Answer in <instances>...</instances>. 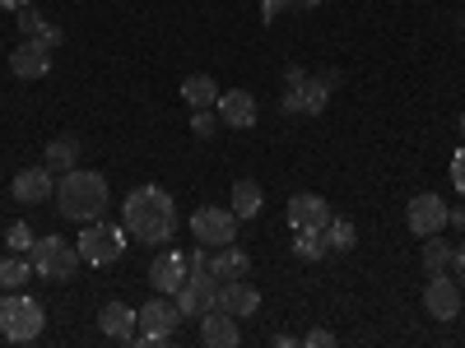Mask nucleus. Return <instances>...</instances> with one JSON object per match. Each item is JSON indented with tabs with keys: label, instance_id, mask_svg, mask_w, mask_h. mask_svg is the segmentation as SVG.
<instances>
[{
	"label": "nucleus",
	"instance_id": "obj_1",
	"mask_svg": "<svg viewBox=\"0 0 465 348\" xmlns=\"http://www.w3.org/2000/svg\"><path fill=\"white\" fill-rule=\"evenodd\" d=\"M122 223L135 242L144 246H163L177 232V205L163 186H135L126 205H122Z\"/></svg>",
	"mask_w": 465,
	"mask_h": 348
},
{
	"label": "nucleus",
	"instance_id": "obj_2",
	"mask_svg": "<svg viewBox=\"0 0 465 348\" xmlns=\"http://www.w3.org/2000/svg\"><path fill=\"white\" fill-rule=\"evenodd\" d=\"M56 209H61V218H70V223H94V218H103L107 214V177L103 172H89V168H70V172H61V181H56Z\"/></svg>",
	"mask_w": 465,
	"mask_h": 348
},
{
	"label": "nucleus",
	"instance_id": "obj_3",
	"mask_svg": "<svg viewBox=\"0 0 465 348\" xmlns=\"http://www.w3.org/2000/svg\"><path fill=\"white\" fill-rule=\"evenodd\" d=\"M177 325H182V312L168 293H153L144 306H135V343H144V348L168 343L177 334Z\"/></svg>",
	"mask_w": 465,
	"mask_h": 348
},
{
	"label": "nucleus",
	"instance_id": "obj_4",
	"mask_svg": "<svg viewBox=\"0 0 465 348\" xmlns=\"http://www.w3.org/2000/svg\"><path fill=\"white\" fill-rule=\"evenodd\" d=\"M28 260H33V269H37V279H52V284H65V279H74L80 275V246L74 242H65V237H37L33 242V251H28Z\"/></svg>",
	"mask_w": 465,
	"mask_h": 348
},
{
	"label": "nucleus",
	"instance_id": "obj_5",
	"mask_svg": "<svg viewBox=\"0 0 465 348\" xmlns=\"http://www.w3.org/2000/svg\"><path fill=\"white\" fill-rule=\"evenodd\" d=\"M126 223L116 227V223H103V218H94V223H84V232H80V260L84 265H116L122 260V251H126Z\"/></svg>",
	"mask_w": 465,
	"mask_h": 348
},
{
	"label": "nucleus",
	"instance_id": "obj_6",
	"mask_svg": "<svg viewBox=\"0 0 465 348\" xmlns=\"http://www.w3.org/2000/svg\"><path fill=\"white\" fill-rule=\"evenodd\" d=\"M219 288H223V284L210 275V269H196V275H186V284L173 293L182 321H196V316L214 312V306H219Z\"/></svg>",
	"mask_w": 465,
	"mask_h": 348
},
{
	"label": "nucleus",
	"instance_id": "obj_7",
	"mask_svg": "<svg viewBox=\"0 0 465 348\" xmlns=\"http://www.w3.org/2000/svg\"><path fill=\"white\" fill-rule=\"evenodd\" d=\"M238 214L232 209H219V205H201L196 214H191V237H196L201 246H228L232 237H238Z\"/></svg>",
	"mask_w": 465,
	"mask_h": 348
},
{
	"label": "nucleus",
	"instance_id": "obj_8",
	"mask_svg": "<svg viewBox=\"0 0 465 348\" xmlns=\"http://www.w3.org/2000/svg\"><path fill=\"white\" fill-rule=\"evenodd\" d=\"M284 214H289V227H293V232H326V223L335 218V214H331V200L317 196V190H298Z\"/></svg>",
	"mask_w": 465,
	"mask_h": 348
},
{
	"label": "nucleus",
	"instance_id": "obj_9",
	"mask_svg": "<svg viewBox=\"0 0 465 348\" xmlns=\"http://www.w3.org/2000/svg\"><path fill=\"white\" fill-rule=\"evenodd\" d=\"M405 223H410L414 237H433V232L447 227V200L433 196V190H423V196H414L405 205Z\"/></svg>",
	"mask_w": 465,
	"mask_h": 348
},
{
	"label": "nucleus",
	"instance_id": "obj_10",
	"mask_svg": "<svg viewBox=\"0 0 465 348\" xmlns=\"http://www.w3.org/2000/svg\"><path fill=\"white\" fill-rule=\"evenodd\" d=\"M460 284L451 275H433L429 288H423V312H429L433 321H456L460 316Z\"/></svg>",
	"mask_w": 465,
	"mask_h": 348
},
{
	"label": "nucleus",
	"instance_id": "obj_11",
	"mask_svg": "<svg viewBox=\"0 0 465 348\" xmlns=\"http://www.w3.org/2000/svg\"><path fill=\"white\" fill-rule=\"evenodd\" d=\"M10 74L15 80H47L52 74V47H43L37 37H24L10 52Z\"/></svg>",
	"mask_w": 465,
	"mask_h": 348
},
{
	"label": "nucleus",
	"instance_id": "obj_12",
	"mask_svg": "<svg viewBox=\"0 0 465 348\" xmlns=\"http://www.w3.org/2000/svg\"><path fill=\"white\" fill-rule=\"evenodd\" d=\"M186 275H191V269H186V251H159V256H153V265H149V288L173 297L186 284Z\"/></svg>",
	"mask_w": 465,
	"mask_h": 348
},
{
	"label": "nucleus",
	"instance_id": "obj_13",
	"mask_svg": "<svg viewBox=\"0 0 465 348\" xmlns=\"http://www.w3.org/2000/svg\"><path fill=\"white\" fill-rule=\"evenodd\" d=\"M10 196H15L19 205H43V200L56 196V177H52L47 168H24V172H15V181H10Z\"/></svg>",
	"mask_w": 465,
	"mask_h": 348
},
{
	"label": "nucleus",
	"instance_id": "obj_14",
	"mask_svg": "<svg viewBox=\"0 0 465 348\" xmlns=\"http://www.w3.org/2000/svg\"><path fill=\"white\" fill-rule=\"evenodd\" d=\"M214 111H219V121L232 126V130H252L256 126V98L247 89H223Z\"/></svg>",
	"mask_w": 465,
	"mask_h": 348
},
{
	"label": "nucleus",
	"instance_id": "obj_15",
	"mask_svg": "<svg viewBox=\"0 0 465 348\" xmlns=\"http://www.w3.org/2000/svg\"><path fill=\"white\" fill-rule=\"evenodd\" d=\"M201 343L205 348H238L242 343V330H238V316H228L223 306L201 316Z\"/></svg>",
	"mask_w": 465,
	"mask_h": 348
},
{
	"label": "nucleus",
	"instance_id": "obj_16",
	"mask_svg": "<svg viewBox=\"0 0 465 348\" xmlns=\"http://www.w3.org/2000/svg\"><path fill=\"white\" fill-rule=\"evenodd\" d=\"M43 325H47V312H43V302H33V297L24 293V302H19L15 321L5 325V339H10V343H33L37 334H43Z\"/></svg>",
	"mask_w": 465,
	"mask_h": 348
},
{
	"label": "nucleus",
	"instance_id": "obj_17",
	"mask_svg": "<svg viewBox=\"0 0 465 348\" xmlns=\"http://www.w3.org/2000/svg\"><path fill=\"white\" fill-rule=\"evenodd\" d=\"M219 306H223L228 316L247 321V316H256V312H261V293H256L247 279H228V284L219 288Z\"/></svg>",
	"mask_w": 465,
	"mask_h": 348
},
{
	"label": "nucleus",
	"instance_id": "obj_18",
	"mask_svg": "<svg viewBox=\"0 0 465 348\" xmlns=\"http://www.w3.org/2000/svg\"><path fill=\"white\" fill-rule=\"evenodd\" d=\"M210 275H214L219 284H228V279H242V275H252V256H247L238 242L214 246V256H210Z\"/></svg>",
	"mask_w": 465,
	"mask_h": 348
},
{
	"label": "nucleus",
	"instance_id": "obj_19",
	"mask_svg": "<svg viewBox=\"0 0 465 348\" xmlns=\"http://www.w3.org/2000/svg\"><path fill=\"white\" fill-rule=\"evenodd\" d=\"M98 330H103L107 339L131 343V339H135V306H126V302H107L103 312H98Z\"/></svg>",
	"mask_w": 465,
	"mask_h": 348
},
{
	"label": "nucleus",
	"instance_id": "obj_20",
	"mask_svg": "<svg viewBox=\"0 0 465 348\" xmlns=\"http://www.w3.org/2000/svg\"><path fill=\"white\" fill-rule=\"evenodd\" d=\"M80 140H74V135H56L52 144H47V153H43V168L52 172V177H61V172H70L74 163H80Z\"/></svg>",
	"mask_w": 465,
	"mask_h": 348
},
{
	"label": "nucleus",
	"instance_id": "obj_21",
	"mask_svg": "<svg viewBox=\"0 0 465 348\" xmlns=\"http://www.w3.org/2000/svg\"><path fill=\"white\" fill-rule=\"evenodd\" d=\"M232 205V214H238V218H256L261 214V205H265V190L252 181V177H242V181H232V196H228Z\"/></svg>",
	"mask_w": 465,
	"mask_h": 348
},
{
	"label": "nucleus",
	"instance_id": "obj_22",
	"mask_svg": "<svg viewBox=\"0 0 465 348\" xmlns=\"http://www.w3.org/2000/svg\"><path fill=\"white\" fill-rule=\"evenodd\" d=\"M451 260H456V246L447 237H423V275H451Z\"/></svg>",
	"mask_w": 465,
	"mask_h": 348
},
{
	"label": "nucleus",
	"instance_id": "obj_23",
	"mask_svg": "<svg viewBox=\"0 0 465 348\" xmlns=\"http://www.w3.org/2000/svg\"><path fill=\"white\" fill-rule=\"evenodd\" d=\"M219 93H223V89L210 80V74H186V80H182V98H186L191 107H214Z\"/></svg>",
	"mask_w": 465,
	"mask_h": 348
},
{
	"label": "nucleus",
	"instance_id": "obj_24",
	"mask_svg": "<svg viewBox=\"0 0 465 348\" xmlns=\"http://www.w3.org/2000/svg\"><path fill=\"white\" fill-rule=\"evenodd\" d=\"M37 275V269H33V260H24V256H5V260H0V288H10V293H19L28 279Z\"/></svg>",
	"mask_w": 465,
	"mask_h": 348
},
{
	"label": "nucleus",
	"instance_id": "obj_25",
	"mask_svg": "<svg viewBox=\"0 0 465 348\" xmlns=\"http://www.w3.org/2000/svg\"><path fill=\"white\" fill-rule=\"evenodd\" d=\"M326 102H331V84L322 80V74H317V80L307 74V80H302V111H307V116H322Z\"/></svg>",
	"mask_w": 465,
	"mask_h": 348
},
{
	"label": "nucleus",
	"instance_id": "obj_26",
	"mask_svg": "<svg viewBox=\"0 0 465 348\" xmlns=\"http://www.w3.org/2000/svg\"><path fill=\"white\" fill-rule=\"evenodd\" d=\"M326 246L331 251H354L359 246V227L349 223V218H331L326 223Z\"/></svg>",
	"mask_w": 465,
	"mask_h": 348
},
{
	"label": "nucleus",
	"instance_id": "obj_27",
	"mask_svg": "<svg viewBox=\"0 0 465 348\" xmlns=\"http://www.w3.org/2000/svg\"><path fill=\"white\" fill-rule=\"evenodd\" d=\"M331 246H326V232H298L293 237V256L298 260H322Z\"/></svg>",
	"mask_w": 465,
	"mask_h": 348
},
{
	"label": "nucleus",
	"instance_id": "obj_28",
	"mask_svg": "<svg viewBox=\"0 0 465 348\" xmlns=\"http://www.w3.org/2000/svg\"><path fill=\"white\" fill-rule=\"evenodd\" d=\"M219 111H210V107H191V130H196V140H214L219 135Z\"/></svg>",
	"mask_w": 465,
	"mask_h": 348
},
{
	"label": "nucleus",
	"instance_id": "obj_29",
	"mask_svg": "<svg viewBox=\"0 0 465 348\" xmlns=\"http://www.w3.org/2000/svg\"><path fill=\"white\" fill-rule=\"evenodd\" d=\"M33 242H37V237H33V227H28V223H10V232H5V246H10L15 256L33 251Z\"/></svg>",
	"mask_w": 465,
	"mask_h": 348
},
{
	"label": "nucleus",
	"instance_id": "obj_30",
	"mask_svg": "<svg viewBox=\"0 0 465 348\" xmlns=\"http://www.w3.org/2000/svg\"><path fill=\"white\" fill-rule=\"evenodd\" d=\"M43 28H47V14H43V10H33V5L19 10V33H24V37H37Z\"/></svg>",
	"mask_w": 465,
	"mask_h": 348
},
{
	"label": "nucleus",
	"instance_id": "obj_31",
	"mask_svg": "<svg viewBox=\"0 0 465 348\" xmlns=\"http://www.w3.org/2000/svg\"><path fill=\"white\" fill-rule=\"evenodd\" d=\"M19 302H24V288H19V293H10V288H0V334H5V325L15 321V312H19Z\"/></svg>",
	"mask_w": 465,
	"mask_h": 348
},
{
	"label": "nucleus",
	"instance_id": "obj_32",
	"mask_svg": "<svg viewBox=\"0 0 465 348\" xmlns=\"http://www.w3.org/2000/svg\"><path fill=\"white\" fill-rule=\"evenodd\" d=\"M186 269H191V275H196V269H210V246H201V242L191 246L186 251Z\"/></svg>",
	"mask_w": 465,
	"mask_h": 348
},
{
	"label": "nucleus",
	"instance_id": "obj_33",
	"mask_svg": "<svg viewBox=\"0 0 465 348\" xmlns=\"http://www.w3.org/2000/svg\"><path fill=\"white\" fill-rule=\"evenodd\" d=\"M293 10V0H261V19L270 24V19H280V14H289Z\"/></svg>",
	"mask_w": 465,
	"mask_h": 348
},
{
	"label": "nucleus",
	"instance_id": "obj_34",
	"mask_svg": "<svg viewBox=\"0 0 465 348\" xmlns=\"http://www.w3.org/2000/svg\"><path fill=\"white\" fill-rule=\"evenodd\" d=\"M451 186H456V196H465V149H456V159H451Z\"/></svg>",
	"mask_w": 465,
	"mask_h": 348
},
{
	"label": "nucleus",
	"instance_id": "obj_35",
	"mask_svg": "<svg viewBox=\"0 0 465 348\" xmlns=\"http://www.w3.org/2000/svg\"><path fill=\"white\" fill-rule=\"evenodd\" d=\"M37 43H43V47H52V52H56V47L65 43V28H61V24H47L43 33H37Z\"/></svg>",
	"mask_w": 465,
	"mask_h": 348
},
{
	"label": "nucleus",
	"instance_id": "obj_36",
	"mask_svg": "<svg viewBox=\"0 0 465 348\" xmlns=\"http://www.w3.org/2000/svg\"><path fill=\"white\" fill-rule=\"evenodd\" d=\"M302 348H335V334H331V330H307Z\"/></svg>",
	"mask_w": 465,
	"mask_h": 348
},
{
	"label": "nucleus",
	"instance_id": "obj_37",
	"mask_svg": "<svg viewBox=\"0 0 465 348\" xmlns=\"http://www.w3.org/2000/svg\"><path fill=\"white\" fill-rule=\"evenodd\" d=\"M280 107L293 116V111H302V89H284V98H280Z\"/></svg>",
	"mask_w": 465,
	"mask_h": 348
},
{
	"label": "nucleus",
	"instance_id": "obj_38",
	"mask_svg": "<svg viewBox=\"0 0 465 348\" xmlns=\"http://www.w3.org/2000/svg\"><path fill=\"white\" fill-rule=\"evenodd\" d=\"M302 80H307L302 65H289V70H284V89H302Z\"/></svg>",
	"mask_w": 465,
	"mask_h": 348
},
{
	"label": "nucleus",
	"instance_id": "obj_39",
	"mask_svg": "<svg viewBox=\"0 0 465 348\" xmlns=\"http://www.w3.org/2000/svg\"><path fill=\"white\" fill-rule=\"evenodd\" d=\"M447 227L465 232V205H460V209H447Z\"/></svg>",
	"mask_w": 465,
	"mask_h": 348
},
{
	"label": "nucleus",
	"instance_id": "obj_40",
	"mask_svg": "<svg viewBox=\"0 0 465 348\" xmlns=\"http://www.w3.org/2000/svg\"><path fill=\"white\" fill-rule=\"evenodd\" d=\"M322 80H326L331 89H340V84H344V74H340V70H322Z\"/></svg>",
	"mask_w": 465,
	"mask_h": 348
},
{
	"label": "nucleus",
	"instance_id": "obj_41",
	"mask_svg": "<svg viewBox=\"0 0 465 348\" xmlns=\"http://www.w3.org/2000/svg\"><path fill=\"white\" fill-rule=\"evenodd\" d=\"M24 5H33V0H0V10H24Z\"/></svg>",
	"mask_w": 465,
	"mask_h": 348
},
{
	"label": "nucleus",
	"instance_id": "obj_42",
	"mask_svg": "<svg viewBox=\"0 0 465 348\" xmlns=\"http://www.w3.org/2000/svg\"><path fill=\"white\" fill-rule=\"evenodd\" d=\"M451 269H465V242L456 246V260H451Z\"/></svg>",
	"mask_w": 465,
	"mask_h": 348
},
{
	"label": "nucleus",
	"instance_id": "obj_43",
	"mask_svg": "<svg viewBox=\"0 0 465 348\" xmlns=\"http://www.w3.org/2000/svg\"><path fill=\"white\" fill-rule=\"evenodd\" d=\"M322 0H293V10H317Z\"/></svg>",
	"mask_w": 465,
	"mask_h": 348
},
{
	"label": "nucleus",
	"instance_id": "obj_44",
	"mask_svg": "<svg viewBox=\"0 0 465 348\" xmlns=\"http://www.w3.org/2000/svg\"><path fill=\"white\" fill-rule=\"evenodd\" d=\"M456 284H460V297H465V269H456Z\"/></svg>",
	"mask_w": 465,
	"mask_h": 348
},
{
	"label": "nucleus",
	"instance_id": "obj_45",
	"mask_svg": "<svg viewBox=\"0 0 465 348\" xmlns=\"http://www.w3.org/2000/svg\"><path fill=\"white\" fill-rule=\"evenodd\" d=\"M456 130H460V140H465V111H460V121H456Z\"/></svg>",
	"mask_w": 465,
	"mask_h": 348
}]
</instances>
